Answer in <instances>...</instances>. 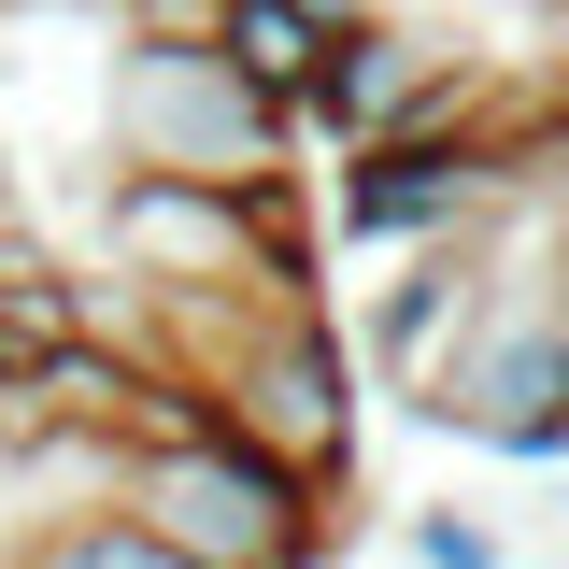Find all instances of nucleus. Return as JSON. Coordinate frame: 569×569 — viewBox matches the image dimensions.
Listing matches in <instances>:
<instances>
[{
	"instance_id": "nucleus-4",
	"label": "nucleus",
	"mask_w": 569,
	"mask_h": 569,
	"mask_svg": "<svg viewBox=\"0 0 569 569\" xmlns=\"http://www.w3.org/2000/svg\"><path fill=\"white\" fill-rule=\"evenodd\" d=\"M114 142L142 171H213V186H271L299 171V100H271L213 29H129L114 43Z\"/></svg>"
},
{
	"instance_id": "nucleus-11",
	"label": "nucleus",
	"mask_w": 569,
	"mask_h": 569,
	"mask_svg": "<svg viewBox=\"0 0 569 569\" xmlns=\"http://www.w3.org/2000/svg\"><path fill=\"white\" fill-rule=\"evenodd\" d=\"M556 100H569V71H556Z\"/></svg>"
},
{
	"instance_id": "nucleus-5",
	"label": "nucleus",
	"mask_w": 569,
	"mask_h": 569,
	"mask_svg": "<svg viewBox=\"0 0 569 569\" xmlns=\"http://www.w3.org/2000/svg\"><path fill=\"white\" fill-rule=\"evenodd\" d=\"M470 114H498V71L485 58H441L427 29H399V14L328 29V58H313V86H299V129L328 142V157L399 142V129H470Z\"/></svg>"
},
{
	"instance_id": "nucleus-3",
	"label": "nucleus",
	"mask_w": 569,
	"mask_h": 569,
	"mask_svg": "<svg viewBox=\"0 0 569 569\" xmlns=\"http://www.w3.org/2000/svg\"><path fill=\"white\" fill-rule=\"evenodd\" d=\"M100 257L142 284V299H200V284H284V299H328V228H313V186L271 171V186H213V171H114L100 200Z\"/></svg>"
},
{
	"instance_id": "nucleus-9",
	"label": "nucleus",
	"mask_w": 569,
	"mask_h": 569,
	"mask_svg": "<svg viewBox=\"0 0 569 569\" xmlns=\"http://www.w3.org/2000/svg\"><path fill=\"white\" fill-rule=\"evenodd\" d=\"M413 569H512V527H485V512H413Z\"/></svg>"
},
{
	"instance_id": "nucleus-6",
	"label": "nucleus",
	"mask_w": 569,
	"mask_h": 569,
	"mask_svg": "<svg viewBox=\"0 0 569 569\" xmlns=\"http://www.w3.org/2000/svg\"><path fill=\"white\" fill-rule=\"evenodd\" d=\"M485 271H498V228H456V242H399V271L370 284V328H356V356H370V385H385V399H413L427 370H441V342L470 328Z\"/></svg>"
},
{
	"instance_id": "nucleus-8",
	"label": "nucleus",
	"mask_w": 569,
	"mask_h": 569,
	"mask_svg": "<svg viewBox=\"0 0 569 569\" xmlns=\"http://www.w3.org/2000/svg\"><path fill=\"white\" fill-rule=\"evenodd\" d=\"M213 43L257 71L271 100H299V86H313V58H328V0H213Z\"/></svg>"
},
{
	"instance_id": "nucleus-10",
	"label": "nucleus",
	"mask_w": 569,
	"mask_h": 569,
	"mask_svg": "<svg viewBox=\"0 0 569 569\" xmlns=\"http://www.w3.org/2000/svg\"><path fill=\"white\" fill-rule=\"evenodd\" d=\"M541 200H556V228H569V171H556V186H541Z\"/></svg>"
},
{
	"instance_id": "nucleus-2",
	"label": "nucleus",
	"mask_w": 569,
	"mask_h": 569,
	"mask_svg": "<svg viewBox=\"0 0 569 569\" xmlns=\"http://www.w3.org/2000/svg\"><path fill=\"white\" fill-rule=\"evenodd\" d=\"M114 498H129L186 569H328L342 556V485L284 470L271 441H242L228 413L142 427L129 470H114Z\"/></svg>"
},
{
	"instance_id": "nucleus-7",
	"label": "nucleus",
	"mask_w": 569,
	"mask_h": 569,
	"mask_svg": "<svg viewBox=\"0 0 569 569\" xmlns=\"http://www.w3.org/2000/svg\"><path fill=\"white\" fill-rule=\"evenodd\" d=\"M14 569H186V556L142 527L129 498H71V512H43V527L14 541Z\"/></svg>"
},
{
	"instance_id": "nucleus-1",
	"label": "nucleus",
	"mask_w": 569,
	"mask_h": 569,
	"mask_svg": "<svg viewBox=\"0 0 569 569\" xmlns=\"http://www.w3.org/2000/svg\"><path fill=\"white\" fill-rule=\"evenodd\" d=\"M413 413L470 456L569 470V228H556V200L498 213V271L470 299V328L441 342V370L413 385Z\"/></svg>"
}]
</instances>
